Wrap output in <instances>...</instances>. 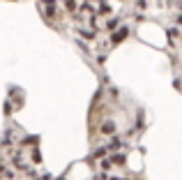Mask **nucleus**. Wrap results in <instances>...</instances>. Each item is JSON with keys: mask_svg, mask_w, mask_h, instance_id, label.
I'll use <instances>...</instances> for the list:
<instances>
[{"mask_svg": "<svg viewBox=\"0 0 182 180\" xmlns=\"http://www.w3.org/2000/svg\"><path fill=\"white\" fill-rule=\"evenodd\" d=\"M102 132H104V134H113L115 132V125H113V122H106L104 127H102Z\"/></svg>", "mask_w": 182, "mask_h": 180, "instance_id": "2", "label": "nucleus"}, {"mask_svg": "<svg viewBox=\"0 0 182 180\" xmlns=\"http://www.w3.org/2000/svg\"><path fill=\"white\" fill-rule=\"evenodd\" d=\"M127 35H129V30H127V28H120V30L115 32L113 37H111V42H113V44H118V42H122V39H125Z\"/></svg>", "mask_w": 182, "mask_h": 180, "instance_id": "1", "label": "nucleus"}]
</instances>
